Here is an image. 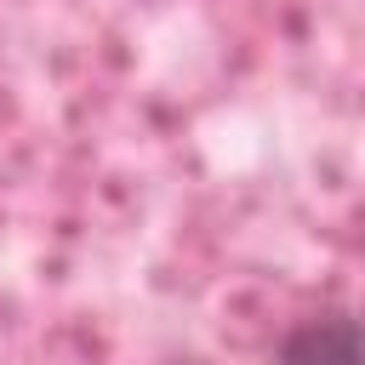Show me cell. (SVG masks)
Masks as SVG:
<instances>
[{
  "label": "cell",
  "mask_w": 365,
  "mask_h": 365,
  "mask_svg": "<svg viewBox=\"0 0 365 365\" xmlns=\"http://www.w3.org/2000/svg\"><path fill=\"white\" fill-rule=\"evenodd\" d=\"M268 365H365V319L348 308L308 314L274 342Z\"/></svg>",
  "instance_id": "6da1fadb"
},
{
  "label": "cell",
  "mask_w": 365,
  "mask_h": 365,
  "mask_svg": "<svg viewBox=\"0 0 365 365\" xmlns=\"http://www.w3.org/2000/svg\"><path fill=\"white\" fill-rule=\"evenodd\" d=\"M171 365H205V359H171Z\"/></svg>",
  "instance_id": "7a4b0ae2"
}]
</instances>
